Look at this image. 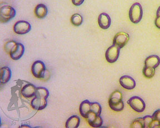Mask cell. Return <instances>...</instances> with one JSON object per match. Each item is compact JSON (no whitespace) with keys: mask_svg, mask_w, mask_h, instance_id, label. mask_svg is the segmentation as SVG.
Segmentation results:
<instances>
[{"mask_svg":"<svg viewBox=\"0 0 160 128\" xmlns=\"http://www.w3.org/2000/svg\"><path fill=\"white\" fill-rule=\"evenodd\" d=\"M143 10L142 6L140 3H133L130 8L129 11L130 20L133 23H138L142 20Z\"/></svg>","mask_w":160,"mask_h":128,"instance_id":"1","label":"cell"},{"mask_svg":"<svg viewBox=\"0 0 160 128\" xmlns=\"http://www.w3.org/2000/svg\"><path fill=\"white\" fill-rule=\"evenodd\" d=\"M16 15V10L12 6H3L0 9V22L2 23L8 22L15 17Z\"/></svg>","mask_w":160,"mask_h":128,"instance_id":"2","label":"cell"},{"mask_svg":"<svg viewBox=\"0 0 160 128\" xmlns=\"http://www.w3.org/2000/svg\"><path fill=\"white\" fill-rule=\"evenodd\" d=\"M128 103L132 109L138 113H142L146 108L145 102L138 96L131 97L128 101Z\"/></svg>","mask_w":160,"mask_h":128,"instance_id":"3","label":"cell"},{"mask_svg":"<svg viewBox=\"0 0 160 128\" xmlns=\"http://www.w3.org/2000/svg\"><path fill=\"white\" fill-rule=\"evenodd\" d=\"M33 75L37 78H43L45 77L46 66L41 60H36L33 63L31 67Z\"/></svg>","mask_w":160,"mask_h":128,"instance_id":"4","label":"cell"},{"mask_svg":"<svg viewBox=\"0 0 160 128\" xmlns=\"http://www.w3.org/2000/svg\"><path fill=\"white\" fill-rule=\"evenodd\" d=\"M130 40V35L128 33L125 32H120L118 33L113 40V45H116L121 49L127 45Z\"/></svg>","mask_w":160,"mask_h":128,"instance_id":"5","label":"cell"},{"mask_svg":"<svg viewBox=\"0 0 160 128\" xmlns=\"http://www.w3.org/2000/svg\"><path fill=\"white\" fill-rule=\"evenodd\" d=\"M31 30V26L29 22L26 21H19L15 23L13 26V31L18 35H25L29 32Z\"/></svg>","mask_w":160,"mask_h":128,"instance_id":"6","label":"cell"},{"mask_svg":"<svg viewBox=\"0 0 160 128\" xmlns=\"http://www.w3.org/2000/svg\"><path fill=\"white\" fill-rule=\"evenodd\" d=\"M120 52V49L117 46L114 45L110 46L106 50L105 54L106 59L108 62L110 63L116 62L119 57Z\"/></svg>","mask_w":160,"mask_h":128,"instance_id":"7","label":"cell"},{"mask_svg":"<svg viewBox=\"0 0 160 128\" xmlns=\"http://www.w3.org/2000/svg\"><path fill=\"white\" fill-rule=\"evenodd\" d=\"M25 52V47L21 43H16L10 51V55L13 60H18L22 57Z\"/></svg>","mask_w":160,"mask_h":128,"instance_id":"8","label":"cell"},{"mask_svg":"<svg viewBox=\"0 0 160 128\" xmlns=\"http://www.w3.org/2000/svg\"><path fill=\"white\" fill-rule=\"evenodd\" d=\"M120 83L123 88L128 90H132L134 89L136 85L133 78L128 75L122 76L120 79Z\"/></svg>","mask_w":160,"mask_h":128,"instance_id":"9","label":"cell"},{"mask_svg":"<svg viewBox=\"0 0 160 128\" xmlns=\"http://www.w3.org/2000/svg\"><path fill=\"white\" fill-rule=\"evenodd\" d=\"M37 87L31 83H28L23 87L21 89V95L25 98H32L35 96Z\"/></svg>","mask_w":160,"mask_h":128,"instance_id":"10","label":"cell"},{"mask_svg":"<svg viewBox=\"0 0 160 128\" xmlns=\"http://www.w3.org/2000/svg\"><path fill=\"white\" fill-rule=\"evenodd\" d=\"M98 23L101 28L107 30L110 27L111 24V20L110 16L106 13H101L98 18Z\"/></svg>","mask_w":160,"mask_h":128,"instance_id":"11","label":"cell"},{"mask_svg":"<svg viewBox=\"0 0 160 128\" xmlns=\"http://www.w3.org/2000/svg\"><path fill=\"white\" fill-rule=\"evenodd\" d=\"M48 105L47 99L36 97L33 98L31 103V106L33 109L36 111H41L44 109Z\"/></svg>","mask_w":160,"mask_h":128,"instance_id":"12","label":"cell"},{"mask_svg":"<svg viewBox=\"0 0 160 128\" xmlns=\"http://www.w3.org/2000/svg\"><path fill=\"white\" fill-rule=\"evenodd\" d=\"M1 73V83L2 84H6L11 79L12 72L10 68L8 67H3L0 69Z\"/></svg>","mask_w":160,"mask_h":128,"instance_id":"13","label":"cell"},{"mask_svg":"<svg viewBox=\"0 0 160 128\" xmlns=\"http://www.w3.org/2000/svg\"><path fill=\"white\" fill-rule=\"evenodd\" d=\"M160 64V58L158 55H151L147 57L145 61V66L157 68Z\"/></svg>","mask_w":160,"mask_h":128,"instance_id":"14","label":"cell"},{"mask_svg":"<svg viewBox=\"0 0 160 128\" xmlns=\"http://www.w3.org/2000/svg\"><path fill=\"white\" fill-rule=\"evenodd\" d=\"M35 13L37 17L40 19H43L48 15V8L44 4H38L35 7Z\"/></svg>","mask_w":160,"mask_h":128,"instance_id":"15","label":"cell"},{"mask_svg":"<svg viewBox=\"0 0 160 128\" xmlns=\"http://www.w3.org/2000/svg\"><path fill=\"white\" fill-rule=\"evenodd\" d=\"M91 111V102L88 100L83 101L80 106V114L83 118L87 119L88 115Z\"/></svg>","mask_w":160,"mask_h":128,"instance_id":"16","label":"cell"},{"mask_svg":"<svg viewBox=\"0 0 160 128\" xmlns=\"http://www.w3.org/2000/svg\"><path fill=\"white\" fill-rule=\"evenodd\" d=\"M122 101V94L119 91L113 92L110 96L108 101L109 106L120 103Z\"/></svg>","mask_w":160,"mask_h":128,"instance_id":"17","label":"cell"},{"mask_svg":"<svg viewBox=\"0 0 160 128\" xmlns=\"http://www.w3.org/2000/svg\"><path fill=\"white\" fill-rule=\"evenodd\" d=\"M80 124V118L78 116H72L66 122V128H78Z\"/></svg>","mask_w":160,"mask_h":128,"instance_id":"18","label":"cell"},{"mask_svg":"<svg viewBox=\"0 0 160 128\" xmlns=\"http://www.w3.org/2000/svg\"><path fill=\"white\" fill-rule=\"evenodd\" d=\"M48 96H49V92L47 88L42 87H37L35 97L38 98L47 99L48 97Z\"/></svg>","mask_w":160,"mask_h":128,"instance_id":"19","label":"cell"},{"mask_svg":"<svg viewBox=\"0 0 160 128\" xmlns=\"http://www.w3.org/2000/svg\"><path fill=\"white\" fill-rule=\"evenodd\" d=\"M71 22L75 26H80L83 22L82 16L78 13L73 14L71 17Z\"/></svg>","mask_w":160,"mask_h":128,"instance_id":"20","label":"cell"},{"mask_svg":"<svg viewBox=\"0 0 160 128\" xmlns=\"http://www.w3.org/2000/svg\"><path fill=\"white\" fill-rule=\"evenodd\" d=\"M143 74L146 78H152L155 74V68L145 66L143 69Z\"/></svg>","mask_w":160,"mask_h":128,"instance_id":"21","label":"cell"},{"mask_svg":"<svg viewBox=\"0 0 160 128\" xmlns=\"http://www.w3.org/2000/svg\"><path fill=\"white\" fill-rule=\"evenodd\" d=\"M131 128H145V122L143 118H138L135 119L131 124Z\"/></svg>","mask_w":160,"mask_h":128,"instance_id":"22","label":"cell"},{"mask_svg":"<svg viewBox=\"0 0 160 128\" xmlns=\"http://www.w3.org/2000/svg\"><path fill=\"white\" fill-rule=\"evenodd\" d=\"M91 111L95 113L97 116H100L102 111L101 106L98 102L91 103Z\"/></svg>","mask_w":160,"mask_h":128,"instance_id":"23","label":"cell"},{"mask_svg":"<svg viewBox=\"0 0 160 128\" xmlns=\"http://www.w3.org/2000/svg\"><path fill=\"white\" fill-rule=\"evenodd\" d=\"M103 120L100 116H97L95 120L92 123L89 124L93 128H100L102 126Z\"/></svg>","mask_w":160,"mask_h":128,"instance_id":"24","label":"cell"},{"mask_svg":"<svg viewBox=\"0 0 160 128\" xmlns=\"http://www.w3.org/2000/svg\"><path fill=\"white\" fill-rule=\"evenodd\" d=\"M17 42H16L15 40H9L8 42L6 43L5 45V50L6 53L10 55V51L12 50V48L13 47V46L16 44Z\"/></svg>","mask_w":160,"mask_h":128,"instance_id":"25","label":"cell"},{"mask_svg":"<svg viewBox=\"0 0 160 128\" xmlns=\"http://www.w3.org/2000/svg\"><path fill=\"white\" fill-rule=\"evenodd\" d=\"M110 107L112 110L115 111H121L124 109V103L122 101L118 104L110 106Z\"/></svg>","mask_w":160,"mask_h":128,"instance_id":"26","label":"cell"},{"mask_svg":"<svg viewBox=\"0 0 160 128\" xmlns=\"http://www.w3.org/2000/svg\"><path fill=\"white\" fill-rule=\"evenodd\" d=\"M143 119L145 122V128H150L151 124L153 120L152 116H145V117H143Z\"/></svg>","mask_w":160,"mask_h":128,"instance_id":"27","label":"cell"},{"mask_svg":"<svg viewBox=\"0 0 160 128\" xmlns=\"http://www.w3.org/2000/svg\"><path fill=\"white\" fill-rule=\"evenodd\" d=\"M152 116L153 119L158 121L160 123V109H158L155 111V113L153 114Z\"/></svg>","mask_w":160,"mask_h":128,"instance_id":"28","label":"cell"},{"mask_svg":"<svg viewBox=\"0 0 160 128\" xmlns=\"http://www.w3.org/2000/svg\"><path fill=\"white\" fill-rule=\"evenodd\" d=\"M71 1L73 4L76 6L81 5L85 1V0H71Z\"/></svg>","mask_w":160,"mask_h":128,"instance_id":"29","label":"cell"},{"mask_svg":"<svg viewBox=\"0 0 160 128\" xmlns=\"http://www.w3.org/2000/svg\"><path fill=\"white\" fill-rule=\"evenodd\" d=\"M155 25L156 26L160 29V16H157L155 21Z\"/></svg>","mask_w":160,"mask_h":128,"instance_id":"30","label":"cell"},{"mask_svg":"<svg viewBox=\"0 0 160 128\" xmlns=\"http://www.w3.org/2000/svg\"><path fill=\"white\" fill-rule=\"evenodd\" d=\"M156 15H157V16H160V6L158 8V10H157Z\"/></svg>","mask_w":160,"mask_h":128,"instance_id":"31","label":"cell"},{"mask_svg":"<svg viewBox=\"0 0 160 128\" xmlns=\"http://www.w3.org/2000/svg\"><path fill=\"white\" fill-rule=\"evenodd\" d=\"M20 128H31V126H25V125H23V126H21Z\"/></svg>","mask_w":160,"mask_h":128,"instance_id":"32","label":"cell"}]
</instances>
